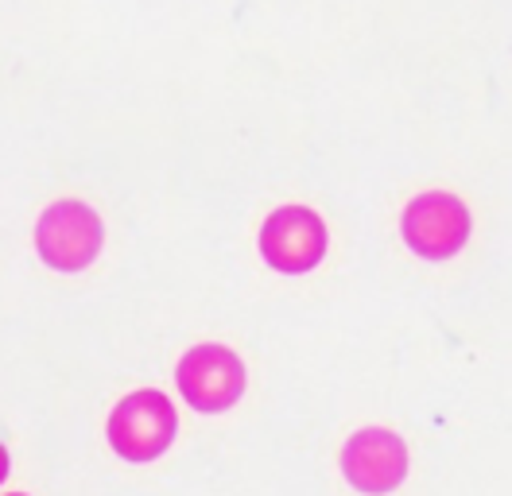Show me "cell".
Masks as SVG:
<instances>
[{
    "label": "cell",
    "mask_w": 512,
    "mask_h": 496,
    "mask_svg": "<svg viewBox=\"0 0 512 496\" xmlns=\"http://www.w3.org/2000/svg\"><path fill=\"white\" fill-rule=\"evenodd\" d=\"M175 431H179L175 403L156 388L128 392L125 400L109 411V427H105L109 446L125 462H156L175 442Z\"/></svg>",
    "instance_id": "2"
},
{
    "label": "cell",
    "mask_w": 512,
    "mask_h": 496,
    "mask_svg": "<svg viewBox=\"0 0 512 496\" xmlns=\"http://www.w3.org/2000/svg\"><path fill=\"white\" fill-rule=\"evenodd\" d=\"M4 477H8V450L0 446V481H4Z\"/></svg>",
    "instance_id": "7"
},
{
    "label": "cell",
    "mask_w": 512,
    "mask_h": 496,
    "mask_svg": "<svg viewBox=\"0 0 512 496\" xmlns=\"http://www.w3.org/2000/svg\"><path fill=\"white\" fill-rule=\"evenodd\" d=\"M245 380H249L245 361L218 341H202V345L187 349V357L175 369V384H179L183 400L202 415L229 411L245 396Z\"/></svg>",
    "instance_id": "4"
},
{
    "label": "cell",
    "mask_w": 512,
    "mask_h": 496,
    "mask_svg": "<svg viewBox=\"0 0 512 496\" xmlns=\"http://www.w3.org/2000/svg\"><path fill=\"white\" fill-rule=\"evenodd\" d=\"M326 245H330L326 221L311 206H299V202L272 210L260 225V256L284 276H303L319 268Z\"/></svg>",
    "instance_id": "5"
},
{
    "label": "cell",
    "mask_w": 512,
    "mask_h": 496,
    "mask_svg": "<svg viewBox=\"0 0 512 496\" xmlns=\"http://www.w3.org/2000/svg\"><path fill=\"white\" fill-rule=\"evenodd\" d=\"M412 469L408 442L388 427H361L342 446V473L357 493L384 496L396 493Z\"/></svg>",
    "instance_id": "6"
},
{
    "label": "cell",
    "mask_w": 512,
    "mask_h": 496,
    "mask_svg": "<svg viewBox=\"0 0 512 496\" xmlns=\"http://www.w3.org/2000/svg\"><path fill=\"white\" fill-rule=\"evenodd\" d=\"M8 496H24V493H8Z\"/></svg>",
    "instance_id": "8"
},
{
    "label": "cell",
    "mask_w": 512,
    "mask_h": 496,
    "mask_svg": "<svg viewBox=\"0 0 512 496\" xmlns=\"http://www.w3.org/2000/svg\"><path fill=\"white\" fill-rule=\"evenodd\" d=\"M101 241H105L101 217L78 198L51 202L35 221V252L55 272H82L86 264H94Z\"/></svg>",
    "instance_id": "3"
},
{
    "label": "cell",
    "mask_w": 512,
    "mask_h": 496,
    "mask_svg": "<svg viewBox=\"0 0 512 496\" xmlns=\"http://www.w3.org/2000/svg\"><path fill=\"white\" fill-rule=\"evenodd\" d=\"M400 233H404V245L416 256L431 260V264H443L466 248L470 233H474V214L450 190H423L404 206Z\"/></svg>",
    "instance_id": "1"
}]
</instances>
